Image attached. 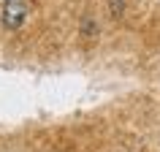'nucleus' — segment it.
Returning a JSON list of instances; mask_svg holds the SVG:
<instances>
[{
    "label": "nucleus",
    "instance_id": "f257e3e1",
    "mask_svg": "<svg viewBox=\"0 0 160 152\" xmlns=\"http://www.w3.org/2000/svg\"><path fill=\"white\" fill-rule=\"evenodd\" d=\"M25 17H27V6H25V3H22V0H8V3L3 6L0 22H3L6 30H17V27H22Z\"/></svg>",
    "mask_w": 160,
    "mask_h": 152
}]
</instances>
